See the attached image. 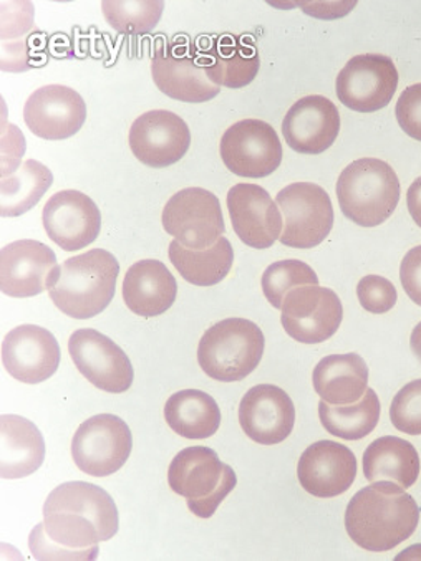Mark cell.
I'll return each instance as SVG.
<instances>
[{
    "label": "cell",
    "mask_w": 421,
    "mask_h": 561,
    "mask_svg": "<svg viewBox=\"0 0 421 561\" xmlns=\"http://www.w3.org/2000/svg\"><path fill=\"white\" fill-rule=\"evenodd\" d=\"M364 473L371 482H394L410 489L420 476V456L413 444L400 437L375 439L364 454Z\"/></svg>",
    "instance_id": "obj_28"
},
{
    "label": "cell",
    "mask_w": 421,
    "mask_h": 561,
    "mask_svg": "<svg viewBox=\"0 0 421 561\" xmlns=\"http://www.w3.org/2000/svg\"><path fill=\"white\" fill-rule=\"evenodd\" d=\"M52 183V171L35 159L2 173V217H19L37 206Z\"/></svg>",
    "instance_id": "obj_32"
},
{
    "label": "cell",
    "mask_w": 421,
    "mask_h": 561,
    "mask_svg": "<svg viewBox=\"0 0 421 561\" xmlns=\"http://www.w3.org/2000/svg\"><path fill=\"white\" fill-rule=\"evenodd\" d=\"M133 449L128 424L115 414H96L80 424L72 440V457L82 472L106 477L118 472Z\"/></svg>",
    "instance_id": "obj_8"
},
{
    "label": "cell",
    "mask_w": 421,
    "mask_h": 561,
    "mask_svg": "<svg viewBox=\"0 0 421 561\" xmlns=\"http://www.w3.org/2000/svg\"><path fill=\"white\" fill-rule=\"evenodd\" d=\"M76 512L92 520L102 535V541L112 540L118 534V508L112 495L89 482H67L52 491L44 504L45 512Z\"/></svg>",
    "instance_id": "obj_27"
},
{
    "label": "cell",
    "mask_w": 421,
    "mask_h": 561,
    "mask_svg": "<svg viewBox=\"0 0 421 561\" xmlns=\"http://www.w3.org/2000/svg\"><path fill=\"white\" fill-rule=\"evenodd\" d=\"M168 426L184 439L200 440L215 436L221 426V410L215 398L200 389L174 392L164 404Z\"/></svg>",
    "instance_id": "obj_29"
},
{
    "label": "cell",
    "mask_w": 421,
    "mask_h": 561,
    "mask_svg": "<svg viewBox=\"0 0 421 561\" xmlns=\"http://www.w3.org/2000/svg\"><path fill=\"white\" fill-rule=\"evenodd\" d=\"M420 522L414 499L394 482H374L346 505L345 528L357 547L374 553L394 550L411 537Z\"/></svg>",
    "instance_id": "obj_1"
},
{
    "label": "cell",
    "mask_w": 421,
    "mask_h": 561,
    "mask_svg": "<svg viewBox=\"0 0 421 561\" xmlns=\"http://www.w3.org/2000/svg\"><path fill=\"white\" fill-rule=\"evenodd\" d=\"M398 78L397 67L387 55H357L350 58L337 75V96L354 112H378L397 93Z\"/></svg>",
    "instance_id": "obj_9"
},
{
    "label": "cell",
    "mask_w": 421,
    "mask_h": 561,
    "mask_svg": "<svg viewBox=\"0 0 421 561\" xmlns=\"http://www.w3.org/2000/svg\"><path fill=\"white\" fill-rule=\"evenodd\" d=\"M355 4L357 2L352 0V2H300L299 5L316 19H340L349 14Z\"/></svg>",
    "instance_id": "obj_40"
},
{
    "label": "cell",
    "mask_w": 421,
    "mask_h": 561,
    "mask_svg": "<svg viewBox=\"0 0 421 561\" xmlns=\"http://www.w3.org/2000/svg\"><path fill=\"white\" fill-rule=\"evenodd\" d=\"M225 167L236 176H271L283 163L277 133L261 119H242L226 129L219 145Z\"/></svg>",
    "instance_id": "obj_10"
},
{
    "label": "cell",
    "mask_w": 421,
    "mask_h": 561,
    "mask_svg": "<svg viewBox=\"0 0 421 561\" xmlns=\"http://www.w3.org/2000/svg\"><path fill=\"white\" fill-rule=\"evenodd\" d=\"M398 125L410 138L421 141V83L403 90L395 108Z\"/></svg>",
    "instance_id": "obj_38"
},
{
    "label": "cell",
    "mask_w": 421,
    "mask_h": 561,
    "mask_svg": "<svg viewBox=\"0 0 421 561\" xmlns=\"http://www.w3.org/2000/svg\"><path fill=\"white\" fill-rule=\"evenodd\" d=\"M57 255L37 240H18L5 245L0 255V288L14 298L37 297L48 290Z\"/></svg>",
    "instance_id": "obj_22"
},
{
    "label": "cell",
    "mask_w": 421,
    "mask_h": 561,
    "mask_svg": "<svg viewBox=\"0 0 421 561\" xmlns=\"http://www.w3.org/2000/svg\"><path fill=\"white\" fill-rule=\"evenodd\" d=\"M102 541L99 528L76 512H45L29 537L32 557L37 560H96Z\"/></svg>",
    "instance_id": "obj_12"
},
{
    "label": "cell",
    "mask_w": 421,
    "mask_h": 561,
    "mask_svg": "<svg viewBox=\"0 0 421 561\" xmlns=\"http://www.w3.org/2000/svg\"><path fill=\"white\" fill-rule=\"evenodd\" d=\"M410 345L418 362L421 363V322L414 327L413 333H411Z\"/></svg>",
    "instance_id": "obj_42"
},
{
    "label": "cell",
    "mask_w": 421,
    "mask_h": 561,
    "mask_svg": "<svg viewBox=\"0 0 421 561\" xmlns=\"http://www.w3.org/2000/svg\"><path fill=\"white\" fill-rule=\"evenodd\" d=\"M60 358L57 339L42 327H18L2 343V365L12 378L25 385H38L52 378Z\"/></svg>",
    "instance_id": "obj_21"
},
{
    "label": "cell",
    "mask_w": 421,
    "mask_h": 561,
    "mask_svg": "<svg viewBox=\"0 0 421 561\" xmlns=\"http://www.w3.org/2000/svg\"><path fill=\"white\" fill-rule=\"evenodd\" d=\"M390 420L400 433L421 436V379L408 382L397 392L391 401Z\"/></svg>",
    "instance_id": "obj_36"
},
{
    "label": "cell",
    "mask_w": 421,
    "mask_h": 561,
    "mask_svg": "<svg viewBox=\"0 0 421 561\" xmlns=\"http://www.w3.org/2000/svg\"><path fill=\"white\" fill-rule=\"evenodd\" d=\"M319 417L323 430L343 440H361L374 433L380 421V399L368 388L364 398L349 407H332L320 401Z\"/></svg>",
    "instance_id": "obj_33"
},
{
    "label": "cell",
    "mask_w": 421,
    "mask_h": 561,
    "mask_svg": "<svg viewBox=\"0 0 421 561\" xmlns=\"http://www.w3.org/2000/svg\"><path fill=\"white\" fill-rule=\"evenodd\" d=\"M0 426L2 479H24L37 472L45 459V440L38 427L14 414L0 417Z\"/></svg>",
    "instance_id": "obj_26"
},
{
    "label": "cell",
    "mask_w": 421,
    "mask_h": 561,
    "mask_svg": "<svg viewBox=\"0 0 421 561\" xmlns=\"http://www.w3.org/2000/svg\"><path fill=\"white\" fill-rule=\"evenodd\" d=\"M262 291L274 308H283L284 298L291 290L304 285H319V277L306 262L278 261L269 265L262 275Z\"/></svg>",
    "instance_id": "obj_35"
},
{
    "label": "cell",
    "mask_w": 421,
    "mask_h": 561,
    "mask_svg": "<svg viewBox=\"0 0 421 561\" xmlns=\"http://www.w3.org/2000/svg\"><path fill=\"white\" fill-rule=\"evenodd\" d=\"M45 232L67 252L82 251L95 242L102 229V214L92 197L80 191H60L42 213Z\"/></svg>",
    "instance_id": "obj_14"
},
{
    "label": "cell",
    "mask_w": 421,
    "mask_h": 561,
    "mask_svg": "<svg viewBox=\"0 0 421 561\" xmlns=\"http://www.w3.org/2000/svg\"><path fill=\"white\" fill-rule=\"evenodd\" d=\"M281 310V322L287 335L304 345L332 339L343 320L339 295L319 285L294 288L284 298Z\"/></svg>",
    "instance_id": "obj_11"
},
{
    "label": "cell",
    "mask_w": 421,
    "mask_h": 561,
    "mask_svg": "<svg viewBox=\"0 0 421 561\" xmlns=\"http://www.w3.org/2000/svg\"><path fill=\"white\" fill-rule=\"evenodd\" d=\"M103 15L115 31L122 34L145 35L153 31L164 11V2L141 0V2H102Z\"/></svg>",
    "instance_id": "obj_34"
},
{
    "label": "cell",
    "mask_w": 421,
    "mask_h": 561,
    "mask_svg": "<svg viewBox=\"0 0 421 561\" xmlns=\"http://www.w3.org/2000/svg\"><path fill=\"white\" fill-rule=\"evenodd\" d=\"M168 257L184 280L197 287H213L228 277L235 262V251L226 237L204 251H191L173 240L168 249Z\"/></svg>",
    "instance_id": "obj_31"
},
{
    "label": "cell",
    "mask_w": 421,
    "mask_h": 561,
    "mask_svg": "<svg viewBox=\"0 0 421 561\" xmlns=\"http://www.w3.org/2000/svg\"><path fill=\"white\" fill-rule=\"evenodd\" d=\"M357 457L335 440H317L297 463V477L307 494L319 499L345 494L357 479Z\"/></svg>",
    "instance_id": "obj_16"
},
{
    "label": "cell",
    "mask_w": 421,
    "mask_h": 561,
    "mask_svg": "<svg viewBox=\"0 0 421 561\" xmlns=\"http://www.w3.org/2000/svg\"><path fill=\"white\" fill-rule=\"evenodd\" d=\"M128 141L138 161L150 168H168L186 154L191 133L181 116L167 110H153L133 122Z\"/></svg>",
    "instance_id": "obj_15"
},
{
    "label": "cell",
    "mask_w": 421,
    "mask_h": 561,
    "mask_svg": "<svg viewBox=\"0 0 421 561\" xmlns=\"http://www.w3.org/2000/svg\"><path fill=\"white\" fill-rule=\"evenodd\" d=\"M357 297L364 310L382 314L397 305L398 294L390 280L380 275H367L357 285Z\"/></svg>",
    "instance_id": "obj_37"
},
{
    "label": "cell",
    "mask_w": 421,
    "mask_h": 561,
    "mask_svg": "<svg viewBox=\"0 0 421 561\" xmlns=\"http://www.w3.org/2000/svg\"><path fill=\"white\" fill-rule=\"evenodd\" d=\"M207 78L216 87L242 89L254 82L258 77V51L252 45L241 44L232 37L221 38V42L210 45L209 51L201 57Z\"/></svg>",
    "instance_id": "obj_30"
},
{
    "label": "cell",
    "mask_w": 421,
    "mask_h": 561,
    "mask_svg": "<svg viewBox=\"0 0 421 561\" xmlns=\"http://www.w3.org/2000/svg\"><path fill=\"white\" fill-rule=\"evenodd\" d=\"M407 206L411 219L417 222L418 227H421V178L414 180L413 184L410 186V190H408Z\"/></svg>",
    "instance_id": "obj_41"
},
{
    "label": "cell",
    "mask_w": 421,
    "mask_h": 561,
    "mask_svg": "<svg viewBox=\"0 0 421 561\" xmlns=\"http://www.w3.org/2000/svg\"><path fill=\"white\" fill-rule=\"evenodd\" d=\"M164 230L191 251L215 245L225 233V217L218 197L201 187L178 191L163 209Z\"/></svg>",
    "instance_id": "obj_7"
},
{
    "label": "cell",
    "mask_w": 421,
    "mask_h": 561,
    "mask_svg": "<svg viewBox=\"0 0 421 561\" xmlns=\"http://www.w3.org/2000/svg\"><path fill=\"white\" fill-rule=\"evenodd\" d=\"M283 214L281 242L293 249L322 244L333 227V207L326 190L314 183H294L275 199Z\"/></svg>",
    "instance_id": "obj_6"
},
{
    "label": "cell",
    "mask_w": 421,
    "mask_h": 561,
    "mask_svg": "<svg viewBox=\"0 0 421 561\" xmlns=\"http://www.w3.org/2000/svg\"><path fill=\"white\" fill-rule=\"evenodd\" d=\"M68 353L83 378L102 391L120 394L132 388L135 371L126 353L103 333L92 329L73 332Z\"/></svg>",
    "instance_id": "obj_13"
},
{
    "label": "cell",
    "mask_w": 421,
    "mask_h": 561,
    "mask_svg": "<svg viewBox=\"0 0 421 561\" xmlns=\"http://www.w3.org/2000/svg\"><path fill=\"white\" fill-rule=\"evenodd\" d=\"M264 348V333L254 322L226 318L204 332L197 346V363L216 381H242L258 368Z\"/></svg>",
    "instance_id": "obj_5"
},
{
    "label": "cell",
    "mask_w": 421,
    "mask_h": 561,
    "mask_svg": "<svg viewBox=\"0 0 421 561\" xmlns=\"http://www.w3.org/2000/svg\"><path fill=\"white\" fill-rule=\"evenodd\" d=\"M314 389L332 407H349L364 398L368 389V366L357 353L330 355L314 368Z\"/></svg>",
    "instance_id": "obj_25"
},
{
    "label": "cell",
    "mask_w": 421,
    "mask_h": 561,
    "mask_svg": "<svg viewBox=\"0 0 421 561\" xmlns=\"http://www.w3.org/2000/svg\"><path fill=\"white\" fill-rule=\"evenodd\" d=\"M123 300L138 317L153 318L167 313L178 295L177 278L163 262L145 259L126 272Z\"/></svg>",
    "instance_id": "obj_24"
},
{
    "label": "cell",
    "mask_w": 421,
    "mask_h": 561,
    "mask_svg": "<svg viewBox=\"0 0 421 561\" xmlns=\"http://www.w3.org/2000/svg\"><path fill=\"white\" fill-rule=\"evenodd\" d=\"M25 125L38 138L60 141L72 138L87 119L82 95L65 85H47L29 96L24 108Z\"/></svg>",
    "instance_id": "obj_18"
},
{
    "label": "cell",
    "mask_w": 421,
    "mask_h": 561,
    "mask_svg": "<svg viewBox=\"0 0 421 561\" xmlns=\"http://www.w3.org/2000/svg\"><path fill=\"white\" fill-rule=\"evenodd\" d=\"M400 280L410 300L421 307V245L411 249L401 261Z\"/></svg>",
    "instance_id": "obj_39"
},
{
    "label": "cell",
    "mask_w": 421,
    "mask_h": 561,
    "mask_svg": "<svg viewBox=\"0 0 421 561\" xmlns=\"http://www.w3.org/2000/svg\"><path fill=\"white\" fill-rule=\"evenodd\" d=\"M239 424L254 443L262 446L281 444L291 436L296 424L293 399L277 386H254L241 399Z\"/></svg>",
    "instance_id": "obj_17"
},
{
    "label": "cell",
    "mask_w": 421,
    "mask_h": 561,
    "mask_svg": "<svg viewBox=\"0 0 421 561\" xmlns=\"http://www.w3.org/2000/svg\"><path fill=\"white\" fill-rule=\"evenodd\" d=\"M171 491L186 499L191 514L210 518L238 484L232 467L223 463L209 447L194 446L181 450L168 469Z\"/></svg>",
    "instance_id": "obj_4"
},
{
    "label": "cell",
    "mask_w": 421,
    "mask_h": 561,
    "mask_svg": "<svg viewBox=\"0 0 421 561\" xmlns=\"http://www.w3.org/2000/svg\"><path fill=\"white\" fill-rule=\"evenodd\" d=\"M155 85L173 100L186 103H204L221 92L210 82L201 57L181 45H163L151 60Z\"/></svg>",
    "instance_id": "obj_19"
},
{
    "label": "cell",
    "mask_w": 421,
    "mask_h": 561,
    "mask_svg": "<svg viewBox=\"0 0 421 561\" xmlns=\"http://www.w3.org/2000/svg\"><path fill=\"white\" fill-rule=\"evenodd\" d=\"M228 210L236 236L252 249H269L281 239L283 214L258 184H236L228 193Z\"/></svg>",
    "instance_id": "obj_20"
},
{
    "label": "cell",
    "mask_w": 421,
    "mask_h": 561,
    "mask_svg": "<svg viewBox=\"0 0 421 561\" xmlns=\"http://www.w3.org/2000/svg\"><path fill=\"white\" fill-rule=\"evenodd\" d=\"M118 275L115 255L93 249L54 268L48 280V297L67 317L89 320L112 304Z\"/></svg>",
    "instance_id": "obj_2"
},
{
    "label": "cell",
    "mask_w": 421,
    "mask_h": 561,
    "mask_svg": "<svg viewBox=\"0 0 421 561\" xmlns=\"http://www.w3.org/2000/svg\"><path fill=\"white\" fill-rule=\"evenodd\" d=\"M340 131L337 106L326 96H304L294 103L283 122V136L291 149L320 154L335 142Z\"/></svg>",
    "instance_id": "obj_23"
},
{
    "label": "cell",
    "mask_w": 421,
    "mask_h": 561,
    "mask_svg": "<svg viewBox=\"0 0 421 561\" xmlns=\"http://www.w3.org/2000/svg\"><path fill=\"white\" fill-rule=\"evenodd\" d=\"M337 199L346 219L357 226L377 227L397 209L400 181L394 168L382 159H357L340 174Z\"/></svg>",
    "instance_id": "obj_3"
}]
</instances>
